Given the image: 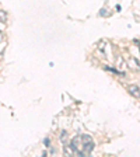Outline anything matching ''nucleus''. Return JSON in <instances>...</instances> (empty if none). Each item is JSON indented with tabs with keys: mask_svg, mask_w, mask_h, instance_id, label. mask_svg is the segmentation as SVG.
I'll return each instance as SVG.
<instances>
[{
	"mask_svg": "<svg viewBox=\"0 0 140 157\" xmlns=\"http://www.w3.org/2000/svg\"><path fill=\"white\" fill-rule=\"evenodd\" d=\"M44 143H45V146H49V139H45Z\"/></svg>",
	"mask_w": 140,
	"mask_h": 157,
	"instance_id": "1a4fd4ad",
	"label": "nucleus"
},
{
	"mask_svg": "<svg viewBox=\"0 0 140 157\" xmlns=\"http://www.w3.org/2000/svg\"><path fill=\"white\" fill-rule=\"evenodd\" d=\"M60 140H62L63 143H66V140H67V132H66V131H62V133H60Z\"/></svg>",
	"mask_w": 140,
	"mask_h": 157,
	"instance_id": "39448f33",
	"label": "nucleus"
},
{
	"mask_svg": "<svg viewBox=\"0 0 140 157\" xmlns=\"http://www.w3.org/2000/svg\"><path fill=\"white\" fill-rule=\"evenodd\" d=\"M70 147H71V150L74 151V153H78V154H80V151H81V150H80V147H81V139L78 138V136L73 138Z\"/></svg>",
	"mask_w": 140,
	"mask_h": 157,
	"instance_id": "f03ea898",
	"label": "nucleus"
},
{
	"mask_svg": "<svg viewBox=\"0 0 140 157\" xmlns=\"http://www.w3.org/2000/svg\"><path fill=\"white\" fill-rule=\"evenodd\" d=\"M100 14H101V16H108L109 13H108V11H105V9H102V11H100Z\"/></svg>",
	"mask_w": 140,
	"mask_h": 157,
	"instance_id": "6e6552de",
	"label": "nucleus"
},
{
	"mask_svg": "<svg viewBox=\"0 0 140 157\" xmlns=\"http://www.w3.org/2000/svg\"><path fill=\"white\" fill-rule=\"evenodd\" d=\"M130 67H133V69H139V62H137V59H134V58H132L130 59Z\"/></svg>",
	"mask_w": 140,
	"mask_h": 157,
	"instance_id": "20e7f679",
	"label": "nucleus"
},
{
	"mask_svg": "<svg viewBox=\"0 0 140 157\" xmlns=\"http://www.w3.org/2000/svg\"><path fill=\"white\" fill-rule=\"evenodd\" d=\"M118 66H119L121 69L125 66V62H122V58H119V59H118Z\"/></svg>",
	"mask_w": 140,
	"mask_h": 157,
	"instance_id": "0eeeda50",
	"label": "nucleus"
},
{
	"mask_svg": "<svg viewBox=\"0 0 140 157\" xmlns=\"http://www.w3.org/2000/svg\"><path fill=\"white\" fill-rule=\"evenodd\" d=\"M127 91H129L132 95H134L136 98H139V86H137V84L129 86V87H127Z\"/></svg>",
	"mask_w": 140,
	"mask_h": 157,
	"instance_id": "7ed1b4c3",
	"label": "nucleus"
},
{
	"mask_svg": "<svg viewBox=\"0 0 140 157\" xmlns=\"http://www.w3.org/2000/svg\"><path fill=\"white\" fill-rule=\"evenodd\" d=\"M0 20H1L3 23L7 21V14H6V11H3V10H0Z\"/></svg>",
	"mask_w": 140,
	"mask_h": 157,
	"instance_id": "423d86ee",
	"label": "nucleus"
},
{
	"mask_svg": "<svg viewBox=\"0 0 140 157\" xmlns=\"http://www.w3.org/2000/svg\"><path fill=\"white\" fill-rule=\"evenodd\" d=\"M80 139H81V147H83L80 156H88L93 151V149H94V142H93V139L90 138L88 135H83Z\"/></svg>",
	"mask_w": 140,
	"mask_h": 157,
	"instance_id": "f257e3e1",
	"label": "nucleus"
}]
</instances>
